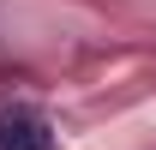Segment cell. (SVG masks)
Here are the masks:
<instances>
[{
  "label": "cell",
  "instance_id": "obj_1",
  "mask_svg": "<svg viewBox=\"0 0 156 150\" xmlns=\"http://www.w3.org/2000/svg\"><path fill=\"white\" fill-rule=\"evenodd\" d=\"M0 150H54V126L36 108H6L0 114Z\"/></svg>",
  "mask_w": 156,
  "mask_h": 150
}]
</instances>
